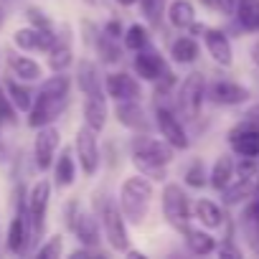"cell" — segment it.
Segmentation results:
<instances>
[{"label":"cell","mask_w":259,"mask_h":259,"mask_svg":"<svg viewBox=\"0 0 259 259\" xmlns=\"http://www.w3.org/2000/svg\"><path fill=\"white\" fill-rule=\"evenodd\" d=\"M150 201H153V183L148 176H133L122 183V193H119V206L124 219H130L133 224H143L148 211H150Z\"/></svg>","instance_id":"6da1fadb"},{"label":"cell","mask_w":259,"mask_h":259,"mask_svg":"<svg viewBox=\"0 0 259 259\" xmlns=\"http://www.w3.org/2000/svg\"><path fill=\"white\" fill-rule=\"evenodd\" d=\"M69 104V94H51V92H44L38 89L36 99H33V107L28 112V124L31 127H46L51 124Z\"/></svg>","instance_id":"7a4b0ae2"},{"label":"cell","mask_w":259,"mask_h":259,"mask_svg":"<svg viewBox=\"0 0 259 259\" xmlns=\"http://www.w3.org/2000/svg\"><path fill=\"white\" fill-rule=\"evenodd\" d=\"M102 224H104V236L109 241L112 249L117 251H127L130 249V236H127V226H124V213L119 211V206L114 201H104L102 203Z\"/></svg>","instance_id":"3957f363"},{"label":"cell","mask_w":259,"mask_h":259,"mask_svg":"<svg viewBox=\"0 0 259 259\" xmlns=\"http://www.w3.org/2000/svg\"><path fill=\"white\" fill-rule=\"evenodd\" d=\"M163 213L165 219L178 226V229H186L188 226V219H191V201L186 196V191L178 186V183H168L163 188Z\"/></svg>","instance_id":"277c9868"},{"label":"cell","mask_w":259,"mask_h":259,"mask_svg":"<svg viewBox=\"0 0 259 259\" xmlns=\"http://www.w3.org/2000/svg\"><path fill=\"white\" fill-rule=\"evenodd\" d=\"M203 94H206V81L203 74H188L186 81L181 84V94H178V109L186 119H196L203 104Z\"/></svg>","instance_id":"5b68a950"},{"label":"cell","mask_w":259,"mask_h":259,"mask_svg":"<svg viewBox=\"0 0 259 259\" xmlns=\"http://www.w3.org/2000/svg\"><path fill=\"white\" fill-rule=\"evenodd\" d=\"M97 133L84 124L79 127L76 133V140H74V148H76V155H79V165L84 170V176H94L97 168H99V145H97Z\"/></svg>","instance_id":"8992f818"},{"label":"cell","mask_w":259,"mask_h":259,"mask_svg":"<svg viewBox=\"0 0 259 259\" xmlns=\"http://www.w3.org/2000/svg\"><path fill=\"white\" fill-rule=\"evenodd\" d=\"M49 198H51V183L49 181H38L28 193V216H31V226H33V241L41 239V234H44V219H46Z\"/></svg>","instance_id":"52a82bcc"},{"label":"cell","mask_w":259,"mask_h":259,"mask_svg":"<svg viewBox=\"0 0 259 259\" xmlns=\"http://www.w3.org/2000/svg\"><path fill=\"white\" fill-rule=\"evenodd\" d=\"M59 130L46 124V127H38V135H36V143H33V158H36V168L38 170H49L51 163H54V155H56V148H59Z\"/></svg>","instance_id":"ba28073f"},{"label":"cell","mask_w":259,"mask_h":259,"mask_svg":"<svg viewBox=\"0 0 259 259\" xmlns=\"http://www.w3.org/2000/svg\"><path fill=\"white\" fill-rule=\"evenodd\" d=\"M155 122H158V127H160V135L173 145V148H178V150H186L188 145H191V140H188V135H186V130H183V124H181V119L168 109V107H160L158 104V112H155Z\"/></svg>","instance_id":"9c48e42d"},{"label":"cell","mask_w":259,"mask_h":259,"mask_svg":"<svg viewBox=\"0 0 259 259\" xmlns=\"http://www.w3.org/2000/svg\"><path fill=\"white\" fill-rule=\"evenodd\" d=\"M13 44L18 49H23V51H46L49 54L56 46V36H54L51 28H36V26H31V28L16 31L13 33Z\"/></svg>","instance_id":"30bf717a"},{"label":"cell","mask_w":259,"mask_h":259,"mask_svg":"<svg viewBox=\"0 0 259 259\" xmlns=\"http://www.w3.org/2000/svg\"><path fill=\"white\" fill-rule=\"evenodd\" d=\"M133 155H140L145 160L168 165L173 160V145L168 140H153L148 135H143V138L138 135V138H133Z\"/></svg>","instance_id":"8fae6325"},{"label":"cell","mask_w":259,"mask_h":259,"mask_svg":"<svg viewBox=\"0 0 259 259\" xmlns=\"http://www.w3.org/2000/svg\"><path fill=\"white\" fill-rule=\"evenodd\" d=\"M229 143H231V150L236 155H249V158H259V124L249 122L244 127H236L231 130L229 135Z\"/></svg>","instance_id":"7c38bea8"},{"label":"cell","mask_w":259,"mask_h":259,"mask_svg":"<svg viewBox=\"0 0 259 259\" xmlns=\"http://www.w3.org/2000/svg\"><path fill=\"white\" fill-rule=\"evenodd\" d=\"M114 114H117V122L124 124L127 130H135V133H148V130H150V119H148L145 109L138 104V99L117 102Z\"/></svg>","instance_id":"4fadbf2b"},{"label":"cell","mask_w":259,"mask_h":259,"mask_svg":"<svg viewBox=\"0 0 259 259\" xmlns=\"http://www.w3.org/2000/svg\"><path fill=\"white\" fill-rule=\"evenodd\" d=\"M135 71L145 79V81H158L163 79L168 71H165V64H163V56L153 49H140L138 56H135Z\"/></svg>","instance_id":"5bb4252c"},{"label":"cell","mask_w":259,"mask_h":259,"mask_svg":"<svg viewBox=\"0 0 259 259\" xmlns=\"http://www.w3.org/2000/svg\"><path fill=\"white\" fill-rule=\"evenodd\" d=\"M203 38H206V49L211 54V59L221 66H231L234 61V51H231V41L224 31L219 28H206L203 31Z\"/></svg>","instance_id":"9a60e30c"},{"label":"cell","mask_w":259,"mask_h":259,"mask_svg":"<svg viewBox=\"0 0 259 259\" xmlns=\"http://www.w3.org/2000/svg\"><path fill=\"white\" fill-rule=\"evenodd\" d=\"M104 89L109 97H114L117 102H124V99H138L143 92H140V84L124 74V71H117V74H109L107 81H104Z\"/></svg>","instance_id":"2e32d148"},{"label":"cell","mask_w":259,"mask_h":259,"mask_svg":"<svg viewBox=\"0 0 259 259\" xmlns=\"http://www.w3.org/2000/svg\"><path fill=\"white\" fill-rule=\"evenodd\" d=\"M69 226L74 229L76 239L84 246H97L99 244V226H97V219L89 211H74V219L69 221Z\"/></svg>","instance_id":"e0dca14e"},{"label":"cell","mask_w":259,"mask_h":259,"mask_svg":"<svg viewBox=\"0 0 259 259\" xmlns=\"http://www.w3.org/2000/svg\"><path fill=\"white\" fill-rule=\"evenodd\" d=\"M208 94H211V99L216 104H229V107L231 104H241V102L249 99V89L241 87V84H234V81H216Z\"/></svg>","instance_id":"ac0fdd59"},{"label":"cell","mask_w":259,"mask_h":259,"mask_svg":"<svg viewBox=\"0 0 259 259\" xmlns=\"http://www.w3.org/2000/svg\"><path fill=\"white\" fill-rule=\"evenodd\" d=\"M76 84L79 89L87 94V97H102V87H99V74H97V66L92 61H79V69H76Z\"/></svg>","instance_id":"d6986e66"},{"label":"cell","mask_w":259,"mask_h":259,"mask_svg":"<svg viewBox=\"0 0 259 259\" xmlns=\"http://www.w3.org/2000/svg\"><path fill=\"white\" fill-rule=\"evenodd\" d=\"M84 124H89L94 133H102L107 124V104L104 97H87L84 102Z\"/></svg>","instance_id":"ffe728a7"},{"label":"cell","mask_w":259,"mask_h":259,"mask_svg":"<svg viewBox=\"0 0 259 259\" xmlns=\"http://www.w3.org/2000/svg\"><path fill=\"white\" fill-rule=\"evenodd\" d=\"M256 188H259V186L254 183V178H239L236 183H229V186L224 188V203H226V206H236V203L251 198V196L256 193Z\"/></svg>","instance_id":"44dd1931"},{"label":"cell","mask_w":259,"mask_h":259,"mask_svg":"<svg viewBox=\"0 0 259 259\" xmlns=\"http://www.w3.org/2000/svg\"><path fill=\"white\" fill-rule=\"evenodd\" d=\"M193 18H196V8H193L191 0H173L168 6V21L176 28H191Z\"/></svg>","instance_id":"7402d4cb"},{"label":"cell","mask_w":259,"mask_h":259,"mask_svg":"<svg viewBox=\"0 0 259 259\" xmlns=\"http://www.w3.org/2000/svg\"><path fill=\"white\" fill-rule=\"evenodd\" d=\"M54 178H56V186L59 188H69L76 178V165H74V155L69 148L61 150L59 160H56V170H54Z\"/></svg>","instance_id":"603a6c76"},{"label":"cell","mask_w":259,"mask_h":259,"mask_svg":"<svg viewBox=\"0 0 259 259\" xmlns=\"http://www.w3.org/2000/svg\"><path fill=\"white\" fill-rule=\"evenodd\" d=\"M11 69H13V74L21 81H38L41 74H44L41 66H38V61H33L31 56H18V54L11 56Z\"/></svg>","instance_id":"cb8c5ba5"},{"label":"cell","mask_w":259,"mask_h":259,"mask_svg":"<svg viewBox=\"0 0 259 259\" xmlns=\"http://www.w3.org/2000/svg\"><path fill=\"white\" fill-rule=\"evenodd\" d=\"M183 234H186V244H188V249L193 254H211L216 249V239L211 234H206V231H198V229L186 226Z\"/></svg>","instance_id":"d4e9b609"},{"label":"cell","mask_w":259,"mask_h":259,"mask_svg":"<svg viewBox=\"0 0 259 259\" xmlns=\"http://www.w3.org/2000/svg\"><path fill=\"white\" fill-rule=\"evenodd\" d=\"M236 21L246 31H259V0H239Z\"/></svg>","instance_id":"484cf974"},{"label":"cell","mask_w":259,"mask_h":259,"mask_svg":"<svg viewBox=\"0 0 259 259\" xmlns=\"http://www.w3.org/2000/svg\"><path fill=\"white\" fill-rule=\"evenodd\" d=\"M170 56H173V61H178V64H193V61L198 59V44H196L193 38H188V36H181V38L173 41Z\"/></svg>","instance_id":"4316f807"},{"label":"cell","mask_w":259,"mask_h":259,"mask_svg":"<svg viewBox=\"0 0 259 259\" xmlns=\"http://www.w3.org/2000/svg\"><path fill=\"white\" fill-rule=\"evenodd\" d=\"M6 89H8V97H11V102L16 104V109L18 112H31V107H33V92L26 87V84H21V81H16V79H11L8 84H6Z\"/></svg>","instance_id":"83f0119b"},{"label":"cell","mask_w":259,"mask_h":259,"mask_svg":"<svg viewBox=\"0 0 259 259\" xmlns=\"http://www.w3.org/2000/svg\"><path fill=\"white\" fill-rule=\"evenodd\" d=\"M196 216H198L201 224L208 226V229H219V226L224 224L221 208H219L213 201H208V198H198V203H196Z\"/></svg>","instance_id":"f1b7e54d"},{"label":"cell","mask_w":259,"mask_h":259,"mask_svg":"<svg viewBox=\"0 0 259 259\" xmlns=\"http://www.w3.org/2000/svg\"><path fill=\"white\" fill-rule=\"evenodd\" d=\"M231 173H234V163H231V158L229 155H221L216 163H213V168H211V186L216 188V191H224L229 183H231Z\"/></svg>","instance_id":"f546056e"},{"label":"cell","mask_w":259,"mask_h":259,"mask_svg":"<svg viewBox=\"0 0 259 259\" xmlns=\"http://www.w3.org/2000/svg\"><path fill=\"white\" fill-rule=\"evenodd\" d=\"M69 64H71V46L66 38L56 36V46L49 51V66L54 71H64V69H69Z\"/></svg>","instance_id":"4dcf8cb0"},{"label":"cell","mask_w":259,"mask_h":259,"mask_svg":"<svg viewBox=\"0 0 259 259\" xmlns=\"http://www.w3.org/2000/svg\"><path fill=\"white\" fill-rule=\"evenodd\" d=\"M150 44V33H148V28L145 26H140V23H133L127 28V33H124V46L130 49V51H140V49H145Z\"/></svg>","instance_id":"1f68e13d"},{"label":"cell","mask_w":259,"mask_h":259,"mask_svg":"<svg viewBox=\"0 0 259 259\" xmlns=\"http://www.w3.org/2000/svg\"><path fill=\"white\" fill-rule=\"evenodd\" d=\"M133 163H135V168H138L143 176H148L150 181H163V178H165V165H160V163L145 160V158H140V155H133Z\"/></svg>","instance_id":"d6a6232c"},{"label":"cell","mask_w":259,"mask_h":259,"mask_svg":"<svg viewBox=\"0 0 259 259\" xmlns=\"http://www.w3.org/2000/svg\"><path fill=\"white\" fill-rule=\"evenodd\" d=\"M114 38L109 36V33H102L99 38H97V49H99V56L107 61V64H114L117 59H119V51L114 49V44H112Z\"/></svg>","instance_id":"836d02e7"},{"label":"cell","mask_w":259,"mask_h":259,"mask_svg":"<svg viewBox=\"0 0 259 259\" xmlns=\"http://www.w3.org/2000/svg\"><path fill=\"white\" fill-rule=\"evenodd\" d=\"M69 87H71V81H69V76H64V71H56V76H51L41 84V89L51 92V94H69Z\"/></svg>","instance_id":"e575fe53"},{"label":"cell","mask_w":259,"mask_h":259,"mask_svg":"<svg viewBox=\"0 0 259 259\" xmlns=\"http://www.w3.org/2000/svg\"><path fill=\"white\" fill-rule=\"evenodd\" d=\"M236 173H239V178H256L259 176V160L249 158V155H239Z\"/></svg>","instance_id":"d590c367"},{"label":"cell","mask_w":259,"mask_h":259,"mask_svg":"<svg viewBox=\"0 0 259 259\" xmlns=\"http://www.w3.org/2000/svg\"><path fill=\"white\" fill-rule=\"evenodd\" d=\"M140 6H143V13L148 16L150 23H160L163 18V8H165V0H140Z\"/></svg>","instance_id":"8d00e7d4"},{"label":"cell","mask_w":259,"mask_h":259,"mask_svg":"<svg viewBox=\"0 0 259 259\" xmlns=\"http://www.w3.org/2000/svg\"><path fill=\"white\" fill-rule=\"evenodd\" d=\"M16 104L11 102V97H8V89L3 87V84H0V117H3L6 122H16Z\"/></svg>","instance_id":"74e56055"},{"label":"cell","mask_w":259,"mask_h":259,"mask_svg":"<svg viewBox=\"0 0 259 259\" xmlns=\"http://www.w3.org/2000/svg\"><path fill=\"white\" fill-rule=\"evenodd\" d=\"M186 183L191 188H203L206 186V168H203V163H193L186 170Z\"/></svg>","instance_id":"f35d334b"},{"label":"cell","mask_w":259,"mask_h":259,"mask_svg":"<svg viewBox=\"0 0 259 259\" xmlns=\"http://www.w3.org/2000/svg\"><path fill=\"white\" fill-rule=\"evenodd\" d=\"M61 249H64V241H61V236L56 234V236H51V239H49L36 254H38L41 259H56V256L61 254Z\"/></svg>","instance_id":"ab89813d"},{"label":"cell","mask_w":259,"mask_h":259,"mask_svg":"<svg viewBox=\"0 0 259 259\" xmlns=\"http://www.w3.org/2000/svg\"><path fill=\"white\" fill-rule=\"evenodd\" d=\"M26 16H28V21H31L36 28H51V21H49L38 8H28V11H26Z\"/></svg>","instance_id":"60d3db41"},{"label":"cell","mask_w":259,"mask_h":259,"mask_svg":"<svg viewBox=\"0 0 259 259\" xmlns=\"http://www.w3.org/2000/svg\"><path fill=\"white\" fill-rule=\"evenodd\" d=\"M219 254L221 256H241V249H236L234 241H231V236H226V241L219 246Z\"/></svg>","instance_id":"b9f144b4"},{"label":"cell","mask_w":259,"mask_h":259,"mask_svg":"<svg viewBox=\"0 0 259 259\" xmlns=\"http://www.w3.org/2000/svg\"><path fill=\"white\" fill-rule=\"evenodd\" d=\"M236 6H239V0H216V8L221 13H236Z\"/></svg>","instance_id":"7bdbcfd3"},{"label":"cell","mask_w":259,"mask_h":259,"mask_svg":"<svg viewBox=\"0 0 259 259\" xmlns=\"http://www.w3.org/2000/svg\"><path fill=\"white\" fill-rule=\"evenodd\" d=\"M104 33H109L112 38H117V36H122V28H119V23H117V21H109V23H107V28H104Z\"/></svg>","instance_id":"ee69618b"},{"label":"cell","mask_w":259,"mask_h":259,"mask_svg":"<svg viewBox=\"0 0 259 259\" xmlns=\"http://www.w3.org/2000/svg\"><path fill=\"white\" fill-rule=\"evenodd\" d=\"M246 119H249V122H254V124H259V107H256V109H251V112L246 114Z\"/></svg>","instance_id":"f6af8a7d"},{"label":"cell","mask_w":259,"mask_h":259,"mask_svg":"<svg viewBox=\"0 0 259 259\" xmlns=\"http://www.w3.org/2000/svg\"><path fill=\"white\" fill-rule=\"evenodd\" d=\"M251 59H254V64L259 66V41H256V44L251 46Z\"/></svg>","instance_id":"bcb514c9"},{"label":"cell","mask_w":259,"mask_h":259,"mask_svg":"<svg viewBox=\"0 0 259 259\" xmlns=\"http://www.w3.org/2000/svg\"><path fill=\"white\" fill-rule=\"evenodd\" d=\"M203 6H208V8H216V0H201Z\"/></svg>","instance_id":"7dc6e473"},{"label":"cell","mask_w":259,"mask_h":259,"mask_svg":"<svg viewBox=\"0 0 259 259\" xmlns=\"http://www.w3.org/2000/svg\"><path fill=\"white\" fill-rule=\"evenodd\" d=\"M117 3H119V6H133L135 0H117Z\"/></svg>","instance_id":"c3c4849f"},{"label":"cell","mask_w":259,"mask_h":259,"mask_svg":"<svg viewBox=\"0 0 259 259\" xmlns=\"http://www.w3.org/2000/svg\"><path fill=\"white\" fill-rule=\"evenodd\" d=\"M0 23H3V13H0Z\"/></svg>","instance_id":"681fc988"}]
</instances>
